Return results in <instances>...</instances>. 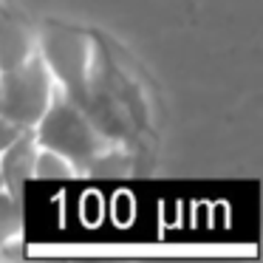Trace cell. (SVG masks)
<instances>
[{
    "label": "cell",
    "mask_w": 263,
    "mask_h": 263,
    "mask_svg": "<svg viewBox=\"0 0 263 263\" xmlns=\"http://www.w3.org/2000/svg\"><path fill=\"white\" fill-rule=\"evenodd\" d=\"M34 48H37V31L17 12H12L3 0L0 3V71L23 63L29 54H34Z\"/></svg>",
    "instance_id": "5"
},
{
    "label": "cell",
    "mask_w": 263,
    "mask_h": 263,
    "mask_svg": "<svg viewBox=\"0 0 263 263\" xmlns=\"http://www.w3.org/2000/svg\"><path fill=\"white\" fill-rule=\"evenodd\" d=\"M77 167L71 164L68 159H63L60 153L48 147H37V156H34V178L40 181H71L77 178Z\"/></svg>",
    "instance_id": "6"
},
{
    "label": "cell",
    "mask_w": 263,
    "mask_h": 263,
    "mask_svg": "<svg viewBox=\"0 0 263 263\" xmlns=\"http://www.w3.org/2000/svg\"><path fill=\"white\" fill-rule=\"evenodd\" d=\"M37 54L51 71L60 93L85 108L91 97L93 46L85 31L65 23H46L37 31Z\"/></svg>",
    "instance_id": "2"
},
{
    "label": "cell",
    "mask_w": 263,
    "mask_h": 263,
    "mask_svg": "<svg viewBox=\"0 0 263 263\" xmlns=\"http://www.w3.org/2000/svg\"><path fill=\"white\" fill-rule=\"evenodd\" d=\"M31 130H34V139L40 147H48L63 159H68L80 176L91 170L93 161L110 147L105 133L85 114V108L60 91L54 93L51 105Z\"/></svg>",
    "instance_id": "1"
},
{
    "label": "cell",
    "mask_w": 263,
    "mask_h": 263,
    "mask_svg": "<svg viewBox=\"0 0 263 263\" xmlns=\"http://www.w3.org/2000/svg\"><path fill=\"white\" fill-rule=\"evenodd\" d=\"M0 190H3V178H0Z\"/></svg>",
    "instance_id": "9"
},
{
    "label": "cell",
    "mask_w": 263,
    "mask_h": 263,
    "mask_svg": "<svg viewBox=\"0 0 263 263\" xmlns=\"http://www.w3.org/2000/svg\"><path fill=\"white\" fill-rule=\"evenodd\" d=\"M20 133H23V127H17L14 122H9L6 116H0V150L6 147L9 142H14Z\"/></svg>",
    "instance_id": "8"
},
{
    "label": "cell",
    "mask_w": 263,
    "mask_h": 263,
    "mask_svg": "<svg viewBox=\"0 0 263 263\" xmlns=\"http://www.w3.org/2000/svg\"><path fill=\"white\" fill-rule=\"evenodd\" d=\"M0 3H3V0H0Z\"/></svg>",
    "instance_id": "10"
},
{
    "label": "cell",
    "mask_w": 263,
    "mask_h": 263,
    "mask_svg": "<svg viewBox=\"0 0 263 263\" xmlns=\"http://www.w3.org/2000/svg\"><path fill=\"white\" fill-rule=\"evenodd\" d=\"M23 238V198L0 190V246Z\"/></svg>",
    "instance_id": "7"
},
{
    "label": "cell",
    "mask_w": 263,
    "mask_h": 263,
    "mask_svg": "<svg viewBox=\"0 0 263 263\" xmlns=\"http://www.w3.org/2000/svg\"><path fill=\"white\" fill-rule=\"evenodd\" d=\"M57 91L60 88L51 71L34 48V54H29L23 63L0 71V116H6L23 130H31Z\"/></svg>",
    "instance_id": "3"
},
{
    "label": "cell",
    "mask_w": 263,
    "mask_h": 263,
    "mask_svg": "<svg viewBox=\"0 0 263 263\" xmlns=\"http://www.w3.org/2000/svg\"><path fill=\"white\" fill-rule=\"evenodd\" d=\"M37 139L34 130H23L14 142H9L0 150V178L3 190L14 198H23L26 184L34 178V156H37Z\"/></svg>",
    "instance_id": "4"
}]
</instances>
